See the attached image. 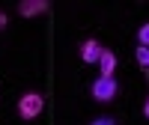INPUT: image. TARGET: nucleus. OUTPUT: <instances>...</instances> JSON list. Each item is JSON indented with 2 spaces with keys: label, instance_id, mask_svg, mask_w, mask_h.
<instances>
[{
  "label": "nucleus",
  "instance_id": "obj_6",
  "mask_svg": "<svg viewBox=\"0 0 149 125\" xmlns=\"http://www.w3.org/2000/svg\"><path fill=\"white\" fill-rule=\"evenodd\" d=\"M134 54H137V63L149 72V48H140V45H137V51H134Z\"/></svg>",
  "mask_w": 149,
  "mask_h": 125
},
{
  "label": "nucleus",
  "instance_id": "obj_1",
  "mask_svg": "<svg viewBox=\"0 0 149 125\" xmlns=\"http://www.w3.org/2000/svg\"><path fill=\"white\" fill-rule=\"evenodd\" d=\"M42 107H45V98L39 92H24L21 101H18V116L21 119H36L42 113Z\"/></svg>",
  "mask_w": 149,
  "mask_h": 125
},
{
  "label": "nucleus",
  "instance_id": "obj_4",
  "mask_svg": "<svg viewBox=\"0 0 149 125\" xmlns=\"http://www.w3.org/2000/svg\"><path fill=\"white\" fill-rule=\"evenodd\" d=\"M98 69H102V74H98V78H113V72H116V54L104 48L102 57H98Z\"/></svg>",
  "mask_w": 149,
  "mask_h": 125
},
{
  "label": "nucleus",
  "instance_id": "obj_8",
  "mask_svg": "<svg viewBox=\"0 0 149 125\" xmlns=\"http://www.w3.org/2000/svg\"><path fill=\"white\" fill-rule=\"evenodd\" d=\"M93 125H116L110 116H102V119H93Z\"/></svg>",
  "mask_w": 149,
  "mask_h": 125
},
{
  "label": "nucleus",
  "instance_id": "obj_3",
  "mask_svg": "<svg viewBox=\"0 0 149 125\" xmlns=\"http://www.w3.org/2000/svg\"><path fill=\"white\" fill-rule=\"evenodd\" d=\"M48 0H21L18 3V15H24V18H33V15H45L48 12Z\"/></svg>",
  "mask_w": 149,
  "mask_h": 125
},
{
  "label": "nucleus",
  "instance_id": "obj_2",
  "mask_svg": "<svg viewBox=\"0 0 149 125\" xmlns=\"http://www.w3.org/2000/svg\"><path fill=\"white\" fill-rule=\"evenodd\" d=\"M116 90H119L116 78H95L93 86H90V92H93L95 101H110V98L116 95Z\"/></svg>",
  "mask_w": 149,
  "mask_h": 125
},
{
  "label": "nucleus",
  "instance_id": "obj_5",
  "mask_svg": "<svg viewBox=\"0 0 149 125\" xmlns=\"http://www.w3.org/2000/svg\"><path fill=\"white\" fill-rule=\"evenodd\" d=\"M102 51H104V48L98 45L95 39H86V42L81 45V60H84V63H98V57H102Z\"/></svg>",
  "mask_w": 149,
  "mask_h": 125
},
{
  "label": "nucleus",
  "instance_id": "obj_7",
  "mask_svg": "<svg viewBox=\"0 0 149 125\" xmlns=\"http://www.w3.org/2000/svg\"><path fill=\"white\" fill-rule=\"evenodd\" d=\"M137 42H140V48H149V24H143L137 30Z\"/></svg>",
  "mask_w": 149,
  "mask_h": 125
},
{
  "label": "nucleus",
  "instance_id": "obj_9",
  "mask_svg": "<svg viewBox=\"0 0 149 125\" xmlns=\"http://www.w3.org/2000/svg\"><path fill=\"white\" fill-rule=\"evenodd\" d=\"M6 24H9V18H6V12H0V30H6Z\"/></svg>",
  "mask_w": 149,
  "mask_h": 125
},
{
  "label": "nucleus",
  "instance_id": "obj_10",
  "mask_svg": "<svg viewBox=\"0 0 149 125\" xmlns=\"http://www.w3.org/2000/svg\"><path fill=\"white\" fill-rule=\"evenodd\" d=\"M143 116L149 119V98H146V104H143Z\"/></svg>",
  "mask_w": 149,
  "mask_h": 125
}]
</instances>
